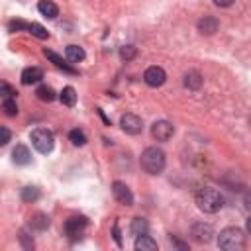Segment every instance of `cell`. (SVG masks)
Instances as JSON below:
<instances>
[{
    "instance_id": "83f0119b",
    "label": "cell",
    "mask_w": 251,
    "mask_h": 251,
    "mask_svg": "<svg viewBox=\"0 0 251 251\" xmlns=\"http://www.w3.org/2000/svg\"><path fill=\"white\" fill-rule=\"evenodd\" d=\"M8 27H10V29H24V27H27V24H24L22 20H16V22H10Z\"/></svg>"
},
{
    "instance_id": "9c48e42d",
    "label": "cell",
    "mask_w": 251,
    "mask_h": 251,
    "mask_svg": "<svg viewBox=\"0 0 251 251\" xmlns=\"http://www.w3.org/2000/svg\"><path fill=\"white\" fill-rule=\"evenodd\" d=\"M212 235H214V229L210 224H194L192 226V237L198 241V243H208L212 241Z\"/></svg>"
},
{
    "instance_id": "8fae6325",
    "label": "cell",
    "mask_w": 251,
    "mask_h": 251,
    "mask_svg": "<svg viewBox=\"0 0 251 251\" xmlns=\"http://www.w3.org/2000/svg\"><path fill=\"white\" fill-rule=\"evenodd\" d=\"M196 25H198V31H200L202 35H212V33L218 31V20L212 18V16H204V18H200Z\"/></svg>"
},
{
    "instance_id": "3957f363",
    "label": "cell",
    "mask_w": 251,
    "mask_h": 251,
    "mask_svg": "<svg viewBox=\"0 0 251 251\" xmlns=\"http://www.w3.org/2000/svg\"><path fill=\"white\" fill-rule=\"evenodd\" d=\"M196 204L202 212H208V214H214L218 212L222 206H224V198L218 190L214 188H202L198 194H196Z\"/></svg>"
},
{
    "instance_id": "30bf717a",
    "label": "cell",
    "mask_w": 251,
    "mask_h": 251,
    "mask_svg": "<svg viewBox=\"0 0 251 251\" xmlns=\"http://www.w3.org/2000/svg\"><path fill=\"white\" fill-rule=\"evenodd\" d=\"M165 78H167V75H165V71L161 67H149L145 71V75H143V80L149 86H161L165 82Z\"/></svg>"
},
{
    "instance_id": "6da1fadb",
    "label": "cell",
    "mask_w": 251,
    "mask_h": 251,
    "mask_svg": "<svg viewBox=\"0 0 251 251\" xmlns=\"http://www.w3.org/2000/svg\"><path fill=\"white\" fill-rule=\"evenodd\" d=\"M141 167L149 175H159L165 169V153L159 147H147L141 153Z\"/></svg>"
},
{
    "instance_id": "7402d4cb",
    "label": "cell",
    "mask_w": 251,
    "mask_h": 251,
    "mask_svg": "<svg viewBox=\"0 0 251 251\" xmlns=\"http://www.w3.org/2000/svg\"><path fill=\"white\" fill-rule=\"evenodd\" d=\"M39 198V188L37 186H25L22 190V200L24 202H35Z\"/></svg>"
},
{
    "instance_id": "5b68a950",
    "label": "cell",
    "mask_w": 251,
    "mask_h": 251,
    "mask_svg": "<svg viewBox=\"0 0 251 251\" xmlns=\"http://www.w3.org/2000/svg\"><path fill=\"white\" fill-rule=\"evenodd\" d=\"M86 226H88L86 218H82V216H73V218H69V220L65 222V233H67L71 239H78V237L84 233Z\"/></svg>"
},
{
    "instance_id": "f546056e",
    "label": "cell",
    "mask_w": 251,
    "mask_h": 251,
    "mask_svg": "<svg viewBox=\"0 0 251 251\" xmlns=\"http://www.w3.org/2000/svg\"><path fill=\"white\" fill-rule=\"evenodd\" d=\"M8 141H10V131H8V127H2V141H0V143L6 145Z\"/></svg>"
},
{
    "instance_id": "d6986e66",
    "label": "cell",
    "mask_w": 251,
    "mask_h": 251,
    "mask_svg": "<svg viewBox=\"0 0 251 251\" xmlns=\"http://www.w3.org/2000/svg\"><path fill=\"white\" fill-rule=\"evenodd\" d=\"M35 94H37V98H39L41 102H53V100H55V90H53L51 86H47V84L37 86Z\"/></svg>"
},
{
    "instance_id": "ac0fdd59",
    "label": "cell",
    "mask_w": 251,
    "mask_h": 251,
    "mask_svg": "<svg viewBox=\"0 0 251 251\" xmlns=\"http://www.w3.org/2000/svg\"><path fill=\"white\" fill-rule=\"evenodd\" d=\"M59 98H61V102H63L65 106H69V108L76 104V92H75L73 86H65V88L61 90V96H59Z\"/></svg>"
},
{
    "instance_id": "1f68e13d",
    "label": "cell",
    "mask_w": 251,
    "mask_h": 251,
    "mask_svg": "<svg viewBox=\"0 0 251 251\" xmlns=\"http://www.w3.org/2000/svg\"><path fill=\"white\" fill-rule=\"evenodd\" d=\"M245 206L251 210V192H249V194H245Z\"/></svg>"
},
{
    "instance_id": "2e32d148",
    "label": "cell",
    "mask_w": 251,
    "mask_h": 251,
    "mask_svg": "<svg viewBox=\"0 0 251 251\" xmlns=\"http://www.w3.org/2000/svg\"><path fill=\"white\" fill-rule=\"evenodd\" d=\"M184 86H186L188 90H198V88L202 86V76H200V73H196V71L186 73V75H184Z\"/></svg>"
},
{
    "instance_id": "603a6c76",
    "label": "cell",
    "mask_w": 251,
    "mask_h": 251,
    "mask_svg": "<svg viewBox=\"0 0 251 251\" xmlns=\"http://www.w3.org/2000/svg\"><path fill=\"white\" fill-rule=\"evenodd\" d=\"M29 226H31L33 229H45V227L49 226V218H47L45 214H35V216L31 218Z\"/></svg>"
},
{
    "instance_id": "4316f807",
    "label": "cell",
    "mask_w": 251,
    "mask_h": 251,
    "mask_svg": "<svg viewBox=\"0 0 251 251\" xmlns=\"http://www.w3.org/2000/svg\"><path fill=\"white\" fill-rule=\"evenodd\" d=\"M2 108H4L6 116H16V114H18V104H16L12 98H4V102H2Z\"/></svg>"
},
{
    "instance_id": "8992f818",
    "label": "cell",
    "mask_w": 251,
    "mask_h": 251,
    "mask_svg": "<svg viewBox=\"0 0 251 251\" xmlns=\"http://www.w3.org/2000/svg\"><path fill=\"white\" fill-rule=\"evenodd\" d=\"M120 126H122V129H124L126 133H129V135H137V133H141V129H143V122H141V118L135 116V114H131V112L122 116Z\"/></svg>"
},
{
    "instance_id": "f1b7e54d",
    "label": "cell",
    "mask_w": 251,
    "mask_h": 251,
    "mask_svg": "<svg viewBox=\"0 0 251 251\" xmlns=\"http://www.w3.org/2000/svg\"><path fill=\"white\" fill-rule=\"evenodd\" d=\"M2 92H4V96H6V98H10L12 94H16V92H14V90H12V88H10L6 82H2Z\"/></svg>"
},
{
    "instance_id": "ffe728a7",
    "label": "cell",
    "mask_w": 251,
    "mask_h": 251,
    "mask_svg": "<svg viewBox=\"0 0 251 251\" xmlns=\"http://www.w3.org/2000/svg\"><path fill=\"white\" fill-rule=\"evenodd\" d=\"M45 57H47V59H51V61L55 63V67H59V69H63V71H67V73H73V75L76 73V71H75L73 67H69V65H67V63L57 55V53H53V51H47V49H45Z\"/></svg>"
},
{
    "instance_id": "52a82bcc",
    "label": "cell",
    "mask_w": 251,
    "mask_h": 251,
    "mask_svg": "<svg viewBox=\"0 0 251 251\" xmlns=\"http://www.w3.org/2000/svg\"><path fill=\"white\" fill-rule=\"evenodd\" d=\"M173 133H175V126L171 122H167V120H159V122H155L151 126V135L157 141H167V139L173 137Z\"/></svg>"
},
{
    "instance_id": "7c38bea8",
    "label": "cell",
    "mask_w": 251,
    "mask_h": 251,
    "mask_svg": "<svg viewBox=\"0 0 251 251\" xmlns=\"http://www.w3.org/2000/svg\"><path fill=\"white\" fill-rule=\"evenodd\" d=\"M43 78V71L39 69V67H27V69H24V73H22V82L24 84H35V82H39Z\"/></svg>"
},
{
    "instance_id": "7a4b0ae2",
    "label": "cell",
    "mask_w": 251,
    "mask_h": 251,
    "mask_svg": "<svg viewBox=\"0 0 251 251\" xmlns=\"http://www.w3.org/2000/svg\"><path fill=\"white\" fill-rule=\"evenodd\" d=\"M218 245L226 251H239L245 247V235L239 227H226L220 231Z\"/></svg>"
},
{
    "instance_id": "5bb4252c",
    "label": "cell",
    "mask_w": 251,
    "mask_h": 251,
    "mask_svg": "<svg viewBox=\"0 0 251 251\" xmlns=\"http://www.w3.org/2000/svg\"><path fill=\"white\" fill-rule=\"evenodd\" d=\"M37 10H39L41 16H45V18H49V20H53V18L59 16V8H57L51 0H41V2L37 4Z\"/></svg>"
},
{
    "instance_id": "d4e9b609",
    "label": "cell",
    "mask_w": 251,
    "mask_h": 251,
    "mask_svg": "<svg viewBox=\"0 0 251 251\" xmlns=\"http://www.w3.org/2000/svg\"><path fill=\"white\" fill-rule=\"evenodd\" d=\"M135 55H137V49H135L133 45H124V47H120V57H122L124 61H131Z\"/></svg>"
},
{
    "instance_id": "484cf974",
    "label": "cell",
    "mask_w": 251,
    "mask_h": 251,
    "mask_svg": "<svg viewBox=\"0 0 251 251\" xmlns=\"http://www.w3.org/2000/svg\"><path fill=\"white\" fill-rule=\"evenodd\" d=\"M27 29H29L35 37H39V39H47V37H49V33L45 31V27H41L39 24H27Z\"/></svg>"
},
{
    "instance_id": "277c9868",
    "label": "cell",
    "mask_w": 251,
    "mask_h": 251,
    "mask_svg": "<svg viewBox=\"0 0 251 251\" xmlns=\"http://www.w3.org/2000/svg\"><path fill=\"white\" fill-rule=\"evenodd\" d=\"M31 145L41 153V155H47L53 151V145H55V137L49 129L45 127H37L31 131Z\"/></svg>"
},
{
    "instance_id": "44dd1931",
    "label": "cell",
    "mask_w": 251,
    "mask_h": 251,
    "mask_svg": "<svg viewBox=\"0 0 251 251\" xmlns=\"http://www.w3.org/2000/svg\"><path fill=\"white\" fill-rule=\"evenodd\" d=\"M131 233L135 235V237H139V235H143V233H147V229H149V226H147V222L143 220V218H133V222H131Z\"/></svg>"
},
{
    "instance_id": "ba28073f",
    "label": "cell",
    "mask_w": 251,
    "mask_h": 251,
    "mask_svg": "<svg viewBox=\"0 0 251 251\" xmlns=\"http://www.w3.org/2000/svg\"><path fill=\"white\" fill-rule=\"evenodd\" d=\"M112 192H114V198H116L120 204H124V206H131V204H133V194H131V190L127 188V184L116 180V182L112 184Z\"/></svg>"
},
{
    "instance_id": "e0dca14e",
    "label": "cell",
    "mask_w": 251,
    "mask_h": 251,
    "mask_svg": "<svg viewBox=\"0 0 251 251\" xmlns=\"http://www.w3.org/2000/svg\"><path fill=\"white\" fill-rule=\"evenodd\" d=\"M65 55H67V59H69L71 63H80V61L84 59V49L78 47V45H69V47L65 49Z\"/></svg>"
},
{
    "instance_id": "cb8c5ba5",
    "label": "cell",
    "mask_w": 251,
    "mask_h": 251,
    "mask_svg": "<svg viewBox=\"0 0 251 251\" xmlns=\"http://www.w3.org/2000/svg\"><path fill=\"white\" fill-rule=\"evenodd\" d=\"M69 139L73 141V145H78V147L86 143V135H84V131H82V129H71Z\"/></svg>"
},
{
    "instance_id": "9a60e30c",
    "label": "cell",
    "mask_w": 251,
    "mask_h": 251,
    "mask_svg": "<svg viewBox=\"0 0 251 251\" xmlns=\"http://www.w3.org/2000/svg\"><path fill=\"white\" fill-rule=\"evenodd\" d=\"M135 249L137 251H155L157 249V241L153 237H149L147 233H143V235H139L135 239Z\"/></svg>"
},
{
    "instance_id": "4fadbf2b",
    "label": "cell",
    "mask_w": 251,
    "mask_h": 251,
    "mask_svg": "<svg viewBox=\"0 0 251 251\" xmlns=\"http://www.w3.org/2000/svg\"><path fill=\"white\" fill-rule=\"evenodd\" d=\"M12 157H14L16 165H27L31 161V153L25 145H16V149L12 151Z\"/></svg>"
},
{
    "instance_id": "d6a6232c",
    "label": "cell",
    "mask_w": 251,
    "mask_h": 251,
    "mask_svg": "<svg viewBox=\"0 0 251 251\" xmlns=\"http://www.w3.org/2000/svg\"><path fill=\"white\" fill-rule=\"evenodd\" d=\"M247 231H249V233H251V218H249V220H247Z\"/></svg>"
},
{
    "instance_id": "4dcf8cb0",
    "label": "cell",
    "mask_w": 251,
    "mask_h": 251,
    "mask_svg": "<svg viewBox=\"0 0 251 251\" xmlns=\"http://www.w3.org/2000/svg\"><path fill=\"white\" fill-rule=\"evenodd\" d=\"M214 4L216 6H222V8H227V6L233 4V0H214Z\"/></svg>"
}]
</instances>
